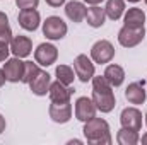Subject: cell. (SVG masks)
Returning a JSON list of instances; mask_svg holds the SVG:
<instances>
[{"instance_id":"1","label":"cell","mask_w":147,"mask_h":145,"mask_svg":"<svg viewBox=\"0 0 147 145\" xmlns=\"http://www.w3.org/2000/svg\"><path fill=\"white\" fill-rule=\"evenodd\" d=\"M92 101L96 104V108L101 113H110L113 111L116 99H115V92H113V85L105 79V75L101 77H92Z\"/></svg>"},{"instance_id":"2","label":"cell","mask_w":147,"mask_h":145,"mask_svg":"<svg viewBox=\"0 0 147 145\" xmlns=\"http://www.w3.org/2000/svg\"><path fill=\"white\" fill-rule=\"evenodd\" d=\"M84 137L89 144L92 145H110L111 144V133L110 125L103 118H91L84 123Z\"/></svg>"},{"instance_id":"3","label":"cell","mask_w":147,"mask_h":145,"mask_svg":"<svg viewBox=\"0 0 147 145\" xmlns=\"http://www.w3.org/2000/svg\"><path fill=\"white\" fill-rule=\"evenodd\" d=\"M67 31H69L67 24L58 15H50L43 22V34L48 38V39H51V41H57V39L65 38Z\"/></svg>"},{"instance_id":"4","label":"cell","mask_w":147,"mask_h":145,"mask_svg":"<svg viewBox=\"0 0 147 145\" xmlns=\"http://www.w3.org/2000/svg\"><path fill=\"white\" fill-rule=\"evenodd\" d=\"M146 38V29L144 28H130L123 26L118 31V43L125 48H134L139 43H142Z\"/></svg>"},{"instance_id":"5","label":"cell","mask_w":147,"mask_h":145,"mask_svg":"<svg viewBox=\"0 0 147 145\" xmlns=\"http://www.w3.org/2000/svg\"><path fill=\"white\" fill-rule=\"evenodd\" d=\"M115 56V46L111 44L108 39H99L92 44L91 48V58L96 63H110Z\"/></svg>"},{"instance_id":"6","label":"cell","mask_w":147,"mask_h":145,"mask_svg":"<svg viewBox=\"0 0 147 145\" xmlns=\"http://www.w3.org/2000/svg\"><path fill=\"white\" fill-rule=\"evenodd\" d=\"M58 58V50L51 43H41L34 50V60L41 67H50L57 62Z\"/></svg>"},{"instance_id":"7","label":"cell","mask_w":147,"mask_h":145,"mask_svg":"<svg viewBox=\"0 0 147 145\" xmlns=\"http://www.w3.org/2000/svg\"><path fill=\"white\" fill-rule=\"evenodd\" d=\"M74 72L80 82H89L94 77V63L87 58V55H79L74 60Z\"/></svg>"},{"instance_id":"8","label":"cell","mask_w":147,"mask_h":145,"mask_svg":"<svg viewBox=\"0 0 147 145\" xmlns=\"http://www.w3.org/2000/svg\"><path fill=\"white\" fill-rule=\"evenodd\" d=\"M120 121H121L123 128L140 132V128H142V113L137 108H125L120 114Z\"/></svg>"},{"instance_id":"9","label":"cell","mask_w":147,"mask_h":145,"mask_svg":"<svg viewBox=\"0 0 147 145\" xmlns=\"http://www.w3.org/2000/svg\"><path fill=\"white\" fill-rule=\"evenodd\" d=\"M3 72L9 82H22L24 77V62L19 56H14L10 60L5 62L3 65Z\"/></svg>"},{"instance_id":"10","label":"cell","mask_w":147,"mask_h":145,"mask_svg":"<svg viewBox=\"0 0 147 145\" xmlns=\"http://www.w3.org/2000/svg\"><path fill=\"white\" fill-rule=\"evenodd\" d=\"M96 104H94V101L92 99H89V97H79L77 101H75V118L79 119V121H87V119H91V118H94L96 116Z\"/></svg>"},{"instance_id":"11","label":"cell","mask_w":147,"mask_h":145,"mask_svg":"<svg viewBox=\"0 0 147 145\" xmlns=\"http://www.w3.org/2000/svg\"><path fill=\"white\" fill-rule=\"evenodd\" d=\"M50 118L55 123H60V125L70 121V118H72V104H70V101H67V103H51Z\"/></svg>"},{"instance_id":"12","label":"cell","mask_w":147,"mask_h":145,"mask_svg":"<svg viewBox=\"0 0 147 145\" xmlns=\"http://www.w3.org/2000/svg\"><path fill=\"white\" fill-rule=\"evenodd\" d=\"M17 21H19V26L26 31H36L39 28V22H41V17H39V12L36 9H24L19 12L17 15Z\"/></svg>"},{"instance_id":"13","label":"cell","mask_w":147,"mask_h":145,"mask_svg":"<svg viewBox=\"0 0 147 145\" xmlns=\"http://www.w3.org/2000/svg\"><path fill=\"white\" fill-rule=\"evenodd\" d=\"M48 94H50L51 103H67V101H70V97H72L74 89L70 85H65V84H62L60 80H57V82H53V84L50 85Z\"/></svg>"},{"instance_id":"14","label":"cell","mask_w":147,"mask_h":145,"mask_svg":"<svg viewBox=\"0 0 147 145\" xmlns=\"http://www.w3.org/2000/svg\"><path fill=\"white\" fill-rule=\"evenodd\" d=\"M31 50H33V41L28 36H12L10 39V51L14 53V56H19V58H26L28 55H31Z\"/></svg>"},{"instance_id":"15","label":"cell","mask_w":147,"mask_h":145,"mask_svg":"<svg viewBox=\"0 0 147 145\" xmlns=\"http://www.w3.org/2000/svg\"><path fill=\"white\" fill-rule=\"evenodd\" d=\"M50 85H51V77L48 72H43V70H39L36 77L29 82V89L36 96H46V92L50 91Z\"/></svg>"},{"instance_id":"16","label":"cell","mask_w":147,"mask_h":145,"mask_svg":"<svg viewBox=\"0 0 147 145\" xmlns=\"http://www.w3.org/2000/svg\"><path fill=\"white\" fill-rule=\"evenodd\" d=\"M147 94L144 89V80L142 82H132L127 89H125V99L130 104H144Z\"/></svg>"},{"instance_id":"17","label":"cell","mask_w":147,"mask_h":145,"mask_svg":"<svg viewBox=\"0 0 147 145\" xmlns=\"http://www.w3.org/2000/svg\"><path fill=\"white\" fill-rule=\"evenodd\" d=\"M86 12H87V9H86V5L82 2L72 0V2H69L65 5V14L72 22H82L86 19Z\"/></svg>"},{"instance_id":"18","label":"cell","mask_w":147,"mask_h":145,"mask_svg":"<svg viewBox=\"0 0 147 145\" xmlns=\"http://www.w3.org/2000/svg\"><path fill=\"white\" fill-rule=\"evenodd\" d=\"M105 79L110 82L113 87H120L123 84V80H125V70L120 65L111 63V65L106 67V70H105Z\"/></svg>"},{"instance_id":"19","label":"cell","mask_w":147,"mask_h":145,"mask_svg":"<svg viewBox=\"0 0 147 145\" xmlns=\"http://www.w3.org/2000/svg\"><path fill=\"white\" fill-rule=\"evenodd\" d=\"M86 19H87V24L91 28H101L105 24V19H106V12L105 9L98 7V5H92L87 9L86 12Z\"/></svg>"},{"instance_id":"20","label":"cell","mask_w":147,"mask_h":145,"mask_svg":"<svg viewBox=\"0 0 147 145\" xmlns=\"http://www.w3.org/2000/svg\"><path fill=\"white\" fill-rule=\"evenodd\" d=\"M144 22H146V12L142 9H139V7H132L125 14V26L144 28Z\"/></svg>"},{"instance_id":"21","label":"cell","mask_w":147,"mask_h":145,"mask_svg":"<svg viewBox=\"0 0 147 145\" xmlns=\"http://www.w3.org/2000/svg\"><path fill=\"white\" fill-rule=\"evenodd\" d=\"M105 12L111 21H118L125 12V2L123 0H108V3L105 7Z\"/></svg>"},{"instance_id":"22","label":"cell","mask_w":147,"mask_h":145,"mask_svg":"<svg viewBox=\"0 0 147 145\" xmlns=\"http://www.w3.org/2000/svg\"><path fill=\"white\" fill-rule=\"evenodd\" d=\"M140 137H139V132H134V130H127L121 126V130L116 133V142L120 145H135L139 144Z\"/></svg>"},{"instance_id":"23","label":"cell","mask_w":147,"mask_h":145,"mask_svg":"<svg viewBox=\"0 0 147 145\" xmlns=\"http://www.w3.org/2000/svg\"><path fill=\"white\" fill-rule=\"evenodd\" d=\"M55 75H57V80H60L65 85H70L74 82V79H75V72L69 65H58L57 70H55Z\"/></svg>"},{"instance_id":"24","label":"cell","mask_w":147,"mask_h":145,"mask_svg":"<svg viewBox=\"0 0 147 145\" xmlns=\"http://www.w3.org/2000/svg\"><path fill=\"white\" fill-rule=\"evenodd\" d=\"M10 39H12V29L9 26V19L3 12H0V41L10 43Z\"/></svg>"},{"instance_id":"25","label":"cell","mask_w":147,"mask_h":145,"mask_svg":"<svg viewBox=\"0 0 147 145\" xmlns=\"http://www.w3.org/2000/svg\"><path fill=\"white\" fill-rule=\"evenodd\" d=\"M38 72H39L38 63H33V62H24V77H22V82H24V84H29V82L36 77Z\"/></svg>"},{"instance_id":"26","label":"cell","mask_w":147,"mask_h":145,"mask_svg":"<svg viewBox=\"0 0 147 145\" xmlns=\"http://www.w3.org/2000/svg\"><path fill=\"white\" fill-rule=\"evenodd\" d=\"M16 3H17V7L21 10H24V9H36L39 0H16Z\"/></svg>"},{"instance_id":"27","label":"cell","mask_w":147,"mask_h":145,"mask_svg":"<svg viewBox=\"0 0 147 145\" xmlns=\"http://www.w3.org/2000/svg\"><path fill=\"white\" fill-rule=\"evenodd\" d=\"M9 53H10V44L0 41V62H5L7 56H9Z\"/></svg>"},{"instance_id":"28","label":"cell","mask_w":147,"mask_h":145,"mask_svg":"<svg viewBox=\"0 0 147 145\" xmlns=\"http://www.w3.org/2000/svg\"><path fill=\"white\" fill-rule=\"evenodd\" d=\"M50 7H60V5H63L65 3V0H45Z\"/></svg>"},{"instance_id":"29","label":"cell","mask_w":147,"mask_h":145,"mask_svg":"<svg viewBox=\"0 0 147 145\" xmlns=\"http://www.w3.org/2000/svg\"><path fill=\"white\" fill-rule=\"evenodd\" d=\"M5 125H7V123H5V118L0 114V135H2V132L5 130Z\"/></svg>"},{"instance_id":"30","label":"cell","mask_w":147,"mask_h":145,"mask_svg":"<svg viewBox=\"0 0 147 145\" xmlns=\"http://www.w3.org/2000/svg\"><path fill=\"white\" fill-rule=\"evenodd\" d=\"M5 80H7V77H5V72H3V70H0V87L5 84Z\"/></svg>"},{"instance_id":"31","label":"cell","mask_w":147,"mask_h":145,"mask_svg":"<svg viewBox=\"0 0 147 145\" xmlns=\"http://www.w3.org/2000/svg\"><path fill=\"white\" fill-rule=\"evenodd\" d=\"M86 3H91V5H98V3H101L103 0H84Z\"/></svg>"},{"instance_id":"32","label":"cell","mask_w":147,"mask_h":145,"mask_svg":"<svg viewBox=\"0 0 147 145\" xmlns=\"http://www.w3.org/2000/svg\"><path fill=\"white\" fill-rule=\"evenodd\" d=\"M142 144L147 145V133H146V135H142Z\"/></svg>"},{"instance_id":"33","label":"cell","mask_w":147,"mask_h":145,"mask_svg":"<svg viewBox=\"0 0 147 145\" xmlns=\"http://www.w3.org/2000/svg\"><path fill=\"white\" fill-rule=\"evenodd\" d=\"M128 2H132V3H135V2H140V0H128Z\"/></svg>"},{"instance_id":"34","label":"cell","mask_w":147,"mask_h":145,"mask_svg":"<svg viewBox=\"0 0 147 145\" xmlns=\"http://www.w3.org/2000/svg\"><path fill=\"white\" fill-rule=\"evenodd\" d=\"M146 125H147V114H146Z\"/></svg>"},{"instance_id":"35","label":"cell","mask_w":147,"mask_h":145,"mask_svg":"<svg viewBox=\"0 0 147 145\" xmlns=\"http://www.w3.org/2000/svg\"><path fill=\"white\" fill-rule=\"evenodd\" d=\"M146 3H147V0H146Z\"/></svg>"}]
</instances>
